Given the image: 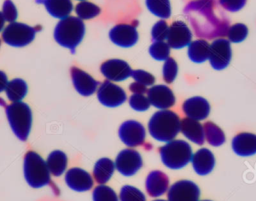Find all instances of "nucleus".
Here are the masks:
<instances>
[{"label":"nucleus","mask_w":256,"mask_h":201,"mask_svg":"<svg viewBox=\"0 0 256 201\" xmlns=\"http://www.w3.org/2000/svg\"><path fill=\"white\" fill-rule=\"evenodd\" d=\"M184 12L197 36L209 39L227 33L229 20L222 12H216L213 0H196L188 4Z\"/></svg>","instance_id":"nucleus-1"},{"label":"nucleus","mask_w":256,"mask_h":201,"mask_svg":"<svg viewBox=\"0 0 256 201\" xmlns=\"http://www.w3.org/2000/svg\"><path fill=\"white\" fill-rule=\"evenodd\" d=\"M181 120L179 116L171 110H159L155 112L149 122L148 131L157 141L169 142L180 132Z\"/></svg>","instance_id":"nucleus-2"},{"label":"nucleus","mask_w":256,"mask_h":201,"mask_svg":"<svg viewBox=\"0 0 256 201\" xmlns=\"http://www.w3.org/2000/svg\"><path fill=\"white\" fill-rule=\"evenodd\" d=\"M85 35V24L77 16H67L60 19L53 32L54 40L62 47L74 52Z\"/></svg>","instance_id":"nucleus-3"},{"label":"nucleus","mask_w":256,"mask_h":201,"mask_svg":"<svg viewBox=\"0 0 256 201\" xmlns=\"http://www.w3.org/2000/svg\"><path fill=\"white\" fill-rule=\"evenodd\" d=\"M23 174L32 188H41L51 183V173L44 160L35 151H28L23 159Z\"/></svg>","instance_id":"nucleus-4"},{"label":"nucleus","mask_w":256,"mask_h":201,"mask_svg":"<svg viewBox=\"0 0 256 201\" xmlns=\"http://www.w3.org/2000/svg\"><path fill=\"white\" fill-rule=\"evenodd\" d=\"M5 113L14 135L19 140L26 141L32 126V111L29 105L23 101L12 102L6 106Z\"/></svg>","instance_id":"nucleus-5"},{"label":"nucleus","mask_w":256,"mask_h":201,"mask_svg":"<svg viewBox=\"0 0 256 201\" xmlns=\"http://www.w3.org/2000/svg\"><path fill=\"white\" fill-rule=\"evenodd\" d=\"M162 163L169 169H181L185 167L192 157V148L188 142L181 139H173L159 148Z\"/></svg>","instance_id":"nucleus-6"},{"label":"nucleus","mask_w":256,"mask_h":201,"mask_svg":"<svg viewBox=\"0 0 256 201\" xmlns=\"http://www.w3.org/2000/svg\"><path fill=\"white\" fill-rule=\"evenodd\" d=\"M36 28L21 22H11L3 29L2 40L9 46L21 48L29 45L35 38Z\"/></svg>","instance_id":"nucleus-7"},{"label":"nucleus","mask_w":256,"mask_h":201,"mask_svg":"<svg viewBox=\"0 0 256 201\" xmlns=\"http://www.w3.org/2000/svg\"><path fill=\"white\" fill-rule=\"evenodd\" d=\"M115 169L123 176L130 177L135 175L143 165L142 156L132 148L121 150L115 159Z\"/></svg>","instance_id":"nucleus-8"},{"label":"nucleus","mask_w":256,"mask_h":201,"mask_svg":"<svg viewBox=\"0 0 256 201\" xmlns=\"http://www.w3.org/2000/svg\"><path fill=\"white\" fill-rule=\"evenodd\" d=\"M232 57L231 44L227 39L217 38L211 44L209 48L208 60L210 65L215 70L225 69Z\"/></svg>","instance_id":"nucleus-9"},{"label":"nucleus","mask_w":256,"mask_h":201,"mask_svg":"<svg viewBox=\"0 0 256 201\" xmlns=\"http://www.w3.org/2000/svg\"><path fill=\"white\" fill-rule=\"evenodd\" d=\"M200 189L191 180H179L169 186L167 190L168 201H199Z\"/></svg>","instance_id":"nucleus-10"},{"label":"nucleus","mask_w":256,"mask_h":201,"mask_svg":"<svg viewBox=\"0 0 256 201\" xmlns=\"http://www.w3.org/2000/svg\"><path fill=\"white\" fill-rule=\"evenodd\" d=\"M120 140L128 147L133 148L144 143L146 131L144 126L136 120H127L123 122L118 130Z\"/></svg>","instance_id":"nucleus-11"},{"label":"nucleus","mask_w":256,"mask_h":201,"mask_svg":"<svg viewBox=\"0 0 256 201\" xmlns=\"http://www.w3.org/2000/svg\"><path fill=\"white\" fill-rule=\"evenodd\" d=\"M97 99L102 105L114 108L122 105L126 101L127 96L120 86L107 80L101 83L98 87Z\"/></svg>","instance_id":"nucleus-12"},{"label":"nucleus","mask_w":256,"mask_h":201,"mask_svg":"<svg viewBox=\"0 0 256 201\" xmlns=\"http://www.w3.org/2000/svg\"><path fill=\"white\" fill-rule=\"evenodd\" d=\"M102 75L111 82H121L131 76V67L121 59H109L100 66Z\"/></svg>","instance_id":"nucleus-13"},{"label":"nucleus","mask_w":256,"mask_h":201,"mask_svg":"<svg viewBox=\"0 0 256 201\" xmlns=\"http://www.w3.org/2000/svg\"><path fill=\"white\" fill-rule=\"evenodd\" d=\"M109 38L115 45L122 48H129L137 43L138 32L135 26L121 23L110 29Z\"/></svg>","instance_id":"nucleus-14"},{"label":"nucleus","mask_w":256,"mask_h":201,"mask_svg":"<svg viewBox=\"0 0 256 201\" xmlns=\"http://www.w3.org/2000/svg\"><path fill=\"white\" fill-rule=\"evenodd\" d=\"M146 93L150 105L157 109L165 110L175 105V95L173 91L166 85H152Z\"/></svg>","instance_id":"nucleus-15"},{"label":"nucleus","mask_w":256,"mask_h":201,"mask_svg":"<svg viewBox=\"0 0 256 201\" xmlns=\"http://www.w3.org/2000/svg\"><path fill=\"white\" fill-rule=\"evenodd\" d=\"M65 183L73 191L86 192L92 189L94 179L86 170L79 167H73L66 171Z\"/></svg>","instance_id":"nucleus-16"},{"label":"nucleus","mask_w":256,"mask_h":201,"mask_svg":"<svg viewBox=\"0 0 256 201\" xmlns=\"http://www.w3.org/2000/svg\"><path fill=\"white\" fill-rule=\"evenodd\" d=\"M167 43L172 49H181L189 45L192 40V32L183 21H174L168 30Z\"/></svg>","instance_id":"nucleus-17"},{"label":"nucleus","mask_w":256,"mask_h":201,"mask_svg":"<svg viewBox=\"0 0 256 201\" xmlns=\"http://www.w3.org/2000/svg\"><path fill=\"white\" fill-rule=\"evenodd\" d=\"M72 84L75 90L84 97L91 96L98 89V81H96L90 74L85 72L84 70L72 67L70 70Z\"/></svg>","instance_id":"nucleus-18"},{"label":"nucleus","mask_w":256,"mask_h":201,"mask_svg":"<svg viewBox=\"0 0 256 201\" xmlns=\"http://www.w3.org/2000/svg\"><path fill=\"white\" fill-rule=\"evenodd\" d=\"M182 110L186 117L201 121L208 117L210 113V104L205 98L194 96L183 102Z\"/></svg>","instance_id":"nucleus-19"},{"label":"nucleus","mask_w":256,"mask_h":201,"mask_svg":"<svg viewBox=\"0 0 256 201\" xmlns=\"http://www.w3.org/2000/svg\"><path fill=\"white\" fill-rule=\"evenodd\" d=\"M169 184L168 176L160 170L149 172L145 179V189L148 195L153 198H158L167 193Z\"/></svg>","instance_id":"nucleus-20"},{"label":"nucleus","mask_w":256,"mask_h":201,"mask_svg":"<svg viewBox=\"0 0 256 201\" xmlns=\"http://www.w3.org/2000/svg\"><path fill=\"white\" fill-rule=\"evenodd\" d=\"M194 171L199 176H206L212 172L215 166V157L208 148H200L191 157Z\"/></svg>","instance_id":"nucleus-21"},{"label":"nucleus","mask_w":256,"mask_h":201,"mask_svg":"<svg viewBox=\"0 0 256 201\" xmlns=\"http://www.w3.org/2000/svg\"><path fill=\"white\" fill-rule=\"evenodd\" d=\"M232 149L235 154L248 157L256 154V134L242 132L232 139Z\"/></svg>","instance_id":"nucleus-22"},{"label":"nucleus","mask_w":256,"mask_h":201,"mask_svg":"<svg viewBox=\"0 0 256 201\" xmlns=\"http://www.w3.org/2000/svg\"><path fill=\"white\" fill-rule=\"evenodd\" d=\"M180 131L191 142L197 145H202L205 141L203 125L194 119L184 118L180 123Z\"/></svg>","instance_id":"nucleus-23"},{"label":"nucleus","mask_w":256,"mask_h":201,"mask_svg":"<svg viewBox=\"0 0 256 201\" xmlns=\"http://www.w3.org/2000/svg\"><path fill=\"white\" fill-rule=\"evenodd\" d=\"M37 2L44 5L50 16L59 20L69 16L74 9L72 0H40Z\"/></svg>","instance_id":"nucleus-24"},{"label":"nucleus","mask_w":256,"mask_h":201,"mask_svg":"<svg viewBox=\"0 0 256 201\" xmlns=\"http://www.w3.org/2000/svg\"><path fill=\"white\" fill-rule=\"evenodd\" d=\"M114 170L115 164L110 158H100L94 164L93 178L98 184H106L111 179Z\"/></svg>","instance_id":"nucleus-25"},{"label":"nucleus","mask_w":256,"mask_h":201,"mask_svg":"<svg viewBox=\"0 0 256 201\" xmlns=\"http://www.w3.org/2000/svg\"><path fill=\"white\" fill-rule=\"evenodd\" d=\"M46 164L51 175L59 177L66 171L68 165L67 155L61 150H53L47 156Z\"/></svg>","instance_id":"nucleus-26"},{"label":"nucleus","mask_w":256,"mask_h":201,"mask_svg":"<svg viewBox=\"0 0 256 201\" xmlns=\"http://www.w3.org/2000/svg\"><path fill=\"white\" fill-rule=\"evenodd\" d=\"M209 48L210 44L205 39L191 41L187 50L188 57L194 63H203L208 59Z\"/></svg>","instance_id":"nucleus-27"},{"label":"nucleus","mask_w":256,"mask_h":201,"mask_svg":"<svg viewBox=\"0 0 256 201\" xmlns=\"http://www.w3.org/2000/svg\"><path fill=\"white\" fill-rule=\"evenodd\" d=\"M4 91L9 101L19 102L27 95L28 85L23 79L14 78L7 83Z\"/></svg>","instance_id":"nucleus-28"},{"label":"nucleus","mask_w":256,"mask_h":201,"mask_svg":"<svg viewBox=\"0 0 256 201\" xmlns=\"http://www.w3.org/2000/svg\"><path fill=\"white\" fill-rule=\"evenodd\" d=\"M204 128V135L207 142L214 147L221 146L225 142V134L222 129L217 126L215 123L206 122L203 125Z\"/></svg>","instance_id":"nucleus-29"},{"label":"nucleus","mask_w":256,"mask_h":201,"mask_svg":"<svg viewBox=\"0 0 256 201\" xmlns=\"http://www.w3.org/2000/svg\"><path fill=\"white\" fill-rule=\"evenodd\" d=\"M74 10H75L76 16L81 20L93 19L97 17L101 12V9L98 5L87 0L79 1L75 6Z\"/></svg>","instance_id":"nucleus-30"},{"label":"nucleus","mask_w":256,"mask_h":201,"mask_svg":"<svg viewBox=\"0 0 256 201\" xmlns=\"http://www.w3.org/2000/svg\"><path fill=\"white\" fill-rule=\"evenodd\" d=\"M147 9L156 17L167 19L171 15V5L169 0H145Z\"/></svg>","instance_id":"nucleus-31"},{"label":"nucleus","mask_w":256,"mask_h":201,"mask_svg":"<svg viewBox=\"0 0 256 201\" xmlns=\"http://www.w3.org/2000/svg\"><path fill=\"white\" fill-rule=\"evenodd\" d=\"M93 201H119L116 192L105 184H99L92 192Z\"/></svg>","instance_id":"nucleus-32"},{"label":"nucleus","mask_w":256,"mask_h":201,"mask_svg":"<svg viewBox=\"0 0 256 201\" xmlns=\"http://www.w3.org/2000/svg\"><path fill=\"white\" fill-rule=\"evenodd\" d=\"M149 54L157 61H165L170 56V46L164 41H154L149 47Z\"/></svg>","instance_id":"nucleus-33"},{"label":"nucleus","mask_w":256,"mask_h":201,"mask_svg":"<svg viewBox=\"0 0 256 201\" xmlns=\"http://www.w3.org/2000/svg\"><path fill=\"white\" fill-rule=\"evenodd\" d=\"M119 201H146L145 194L131 185H124L119 192Z\"/></svg>","instance_id":"nucleus-34"},{"label":"nucleus","mask_w":256,"mask_h":201,"mask_svg":"<svg viewBox=\"0 0 256 201\" xmlns=\"http://www.w3.org/2000/svg\"><path fill=\"white\" fill-rule=\"evenodd\" d=\"M226 35L229 42L240 43L246 39L248 35V28L243 23H236L228 27Z\"/></svg>","instance_id":"nucleus-35"},{"label":"nucleus","mask_w":256,"mask_h":201,"mask_svg":"<svg viewBox=\"0 0 256 201\" xmlns=\"http://www.w3.org/2000/svg\"><path fill=\"white\" fill-rule=\"evenodd\" d=\"M162 73H163L164 81L166 83L170 84L175 80L177 73H178V65L173 58L169 57L164 61Z\"/></svg>","instance_id":"nucleus-36"},{"label":"nucleus","mask_w":256,"mask_h":201,"mask_svg":"<svg viewBox=\"0 0 256 201\" xmlns=\"http://www.w3.org/2000/svg\"><path fill=\"white\" fill-rule=\"evenodd\" d=\"M129 105L130 107L137 112H144L149 109L150 102L147 96L139 93H132L129 97Z\"/></svg>","instance_id":"nucleus-37"},{"label":"nucleus","mask_w":256,"mask_h":201,"mask_svg":"<svg viewBox=\"0 0 256 201\" xmlns=\"http://www.w3.org/2000/svg\"><path fill=\"white\" fill-rule=\"evenodd\" d=\"M168 30H169V26L166 23V21H164V20L157 21L151 29V37H152L153 42L166 40Z\"/></svg>","instance_id":"nucleus-38"},{"label":"nucleus","mask_w":256,"mask_h":201,"mask_svg":"<svg viewBox=\"0 0 256 201\" xmlns=\"http://www.w3.org/2000/svg\"><path fill=\"white\" fill-rule=\"evenodd\" d=\"M131 76L136 82H139L140 84H143L146 87L152 86L155 82V77L151 73H149L145 70H142V69L132 70Z\"/></svg>","instance_id":"nucleus-39"},{"label":"nucleus","mask_w":256,"mask_h":201,"mask_svg":"<svg viewBox=\"0 0 256 201\" xmlns=\"http://www.w3.org/2000/svg\"><path fill=\"white\" fill-rule=\"evenodd\" d=\"M6 22H14L16 21L18 17V11L16 8V5L13 3L12 0H5L2 5V10H1Z\"/></svg>","instance_id":"nucleus-40"},{"label":"nucleus","mask_w":256,"mask_h":201,"mask_svg":"<svg viewBox=\"0 0 256 201\" xmlns=\"http://www.w3.org/2000/svg\"><path fill=\"white\" fill-rule=\"evenodd\" d=\"M218 1L220 6L225 10L229 12H237L245 6L247 0H218Z\"/></svg>","instance_id":"nucleus-41"},{"label":"nucleus","mask_w":256,"mask_h":201,"mask_svg":"<svg viewBox=\"0 0 256 201\" xmlns=\"http://www.w3.org/2000/svg\"><path fill=\"white\" fill-rule=\"evenodd\" d=\"M129 90L132 93H139V94H144L147 92V88L145 85L140 84L139 82H133L129 85Z\"/></svg>","instance_id":"nucleus-42"},{"label":"nucleus","mask_w":256,"mask_h":201,"mask_svg":"<svg viewBox=\"0 0 256 201\" xmlns=\"http://www.w3.org/2000/svg\"><path fill=\"white\" fill-rule=\"evenodd\" d=\"M7 83H8L7 75L5 74V72H3V71L0 70V93L5 90Z\"/></svg>","instance_id":"nucleus-43"},{"label":"nucleus","mask_w":256,"mask_h":201,"mask_svg":"<svg viewBox=\"0 0 256 201\" xmlns=\"http://www.w3.org/2000/svg\"><path fill=\"white\" fill-rule=\"evenodd\" d=\"M5 22H6V20H5L4 16H3L2 12L0 11V32H2L3 29L5 28Z\"/></svg>","instance_id":"nucleus-44"},{"label":"nucleus","mask_w":256,"mask_h":201,"mask_svg":"<svg viewBox=\"0 0 256 201\" xmlns=\"http://www.w3.org/2000/svg\"><path fill=\"white\" fill-rule=\"evenodd\" d=\"M152 201H168V200H164V199H155V200H152Z\"/></svg>","instance_id":"nucleus-45"},{"label":"nucleus","mask_w":256,"mask_h":201,"mask_svg":"<svg viewBox=\"0 0 256 201\" xmlns=\"http://www.w3.org/2000/svg\"><path fill=\"white\" fill-rule=\"evenodd\" d=\"M199 201H212V200H208V199H206V200H199Z\"/></svg>","instance_id":"nucleus-46"},{"label":"nucleus","mask_w":256,"mask_h":201,"mask_svg":"<svg viewBox=\"0 0 256 201\" xmlns=\"http://www.w3.org/2000/svg\"><path fill=\"white\" fill-rule=\"evenodd\" d=\"M76 1H85V0H76Z\"/></svg>","instance_id":"nucleus-47"},{"label":"nucleus","mask_w":256,"mask_h":201,"mask_svg":"<svg viewBox=\"0 0 256 201\" xmlns=\"http://www.w3.org/2000/svg\"><path fill=\"white\" fill-rule=\"evenodd\" d=\"M0 45H1V40H0Z\"/></svg>","instance_id":"nucleus-48"}]
</instances>
